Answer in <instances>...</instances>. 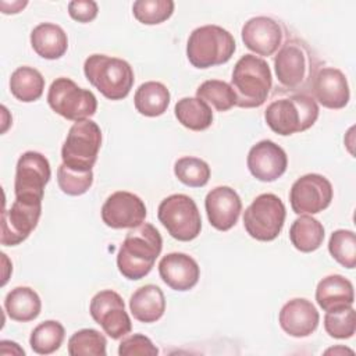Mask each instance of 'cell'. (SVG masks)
I'll return each instance as SVG.
<instances>
[{
  "label": "cell",
  "mask_w": 356,
  "mask_h": 356,
  "mask_svg": "<svg viewBox=\"0 0 356 356\" xmlns=\"http://www.w3.org/2000/svg\"><path fill=\"white\" fill-rule=\"evenodd\" d=\"M278 321L288 335L305 338L317 330L320 316L310 300L305 298H295L281 307Z\"/></svg>",
  "instance_id": "cell-21"
},
{
  "label": "cell",
  "mask_w": 356,
  "mask_h": 356,
  "mask_svg": "<svg viewBox=\"0 0 356 356\" xmlns=\"http://www.w3.org/2000/svg\"><path fill=\"white\" fill-rule=\"evenodd\" d=\"M42 214V202L15 197L10 210L3 211L1 245L15 246L36 228Z\"/></svg>",
  "instance_id": "cell-14"
},
{
  "label": "cell",
  "mask_w": 356,
  "mask_h": 356,
  "mask_svg": "<svg viewBox=\"0 0 356 356\" xmlns=\"http://www.w3.org/2000/svg\"><path fill=\"white\" fill-rule=\"evenodd\" d=\"M146 206L135 193L117 191L111 193L102 206L103 222L114 229L135 228L145 222Z\"/></svg>",
  "instance_id": "cell-15"
},
{
  "label": "cell",
  "mask_w": 356,
  "mask_h": 356,
  "mask_svg": "<svg viewBox=\"0 0 356 356\" xmlns=\"http://www.w3.org/2000/svg\"><path fill=\"white\" fill-rule=\"evenodd\" d=\"M316 300L324 312L349 307L355 302L353 285L341 274L327 275L316 288Z\"/></svg>",
  "instance_id": "cell-22"
},
{
  "label": "cell",
  "mask_w": 356,
  "mask_h": 356,
  "mask_svg": "<svg viewBox=\"0 0 356 356\" xmlns=\"http://www.w3.org/2000/svg\"><path fill=\"white\" fill-rule=\"evenodd\" d=\"M106 337L93 328H82L68 339L71 356H106Z\"/></svg>",
  "instance_id": "cell-32"
},
{
  "label": "cell",
  "mask_w": 356,
  "mask_h": 356,
  "mask_svg": "<svg viewBox=\"0 0 356 356\" xmlns=\"http://www.w3.org/2000/svg\"><path fill=\"white\" fill-rule=\"evenodd\" d=\"M89 312L111 339H120L131 332V318L125 312L122 298L117 292L111 289L97 292L90 300Z\"/></svg>",
  "instance_id": "cell-12"
},
{
  "label": "cell",
  "mask_w": 356,
  "mask_h": 356,
  "mask_svg": "<svg viewBox=\"0 0 356 356\" xmlns=\"http://www.w3.org/2000/svg\"><path fill=\"white\" fill-rule=\"evenodd\" d=\"M328 250L331 256L345 268H355L356 266V236L350 229H337L331 234L328 241Z\"/></svg>",
  "instance_id": "cell-34"
},
{
  "label": "cell",
  "mask_w": 356,
  "mask_h": 356,
  "mask_svg": "<svg viewBox=\"0 0 356 356\" xmlns=\"http://www.w3.org/2000/svg\"><path fill=\"white\" fill-rule=\"evenodd\" d=\"M196 97L203 100L217 111H228L236 104V96L231 85L220 79L204 81L196 89Z\"/></svg>",
  "instance_id": "cell-31"
},
{
  "label": "cell",
  "mask_w": 356,
  "mask_h": 356,
  "mask_svg": "<svg viewBox=\"0 0 356 356\" xmlns=\"http://www.w3.org/2000/svg\"><path fill=\"white\" fill-rule=\"evenodd\" d=\"M163 249V239L157 228L149 222L131 228L117 253L118 271L128 280L146 277Z\"/></svg>",
  "instance_id": "cell-1"
},
{
  "label": "cell",
  "mask_w": 356,
  "mask_h": 356,
  "mask_svg": "<svg viewBox=\"0 0 356 356\" xmlns=\"http://www.w3.org/2000/svg\"><path fill=\"white\" fill-rule=\"evenodd\" d=\"M325 332L337 339L352 338L356 331V314L352 306L327 312L324 316Z\"/></svg>",
  "instance_id": "cell-36"
},
{
  "label": "cell",
  "mask_w": 356,
  "mask_h": 356,
  "mask_svg": "<svg viewBox=\"0 0 356 356\" xmlns=\"http://www.w3.org/2000/svg\"><path fill=\"white\" fill-rule=\"evenodd\" d=\"M51 175L49 160L39 152H25L19 156L15 167V197L40 200L44 186Z\"/></svg>",
  "instance_id": "cell-11"
},
{
  "label": "cell",
  "mask_w": 356,
  "mask_h": 356,
  "mask_svg": "<svg viewBox=\"0 0 356 356\" xmlns=\"http://www.w3.org/2000/svg\"><path fill=\"white\" fill-rule=\"evenodd\" d=\"M47 103L54 113L75 122L89 120L97 110L96 96L65 76L51 82L47 92Z\"/></svg>",
  "instance_id": "cell-9"
},
{
  "label": "cell",
  "mask_w": 356,
  "mask_h": 356,
  "mask_svg": "<svg viewBox=\"0 0 356 356\" xmlns=\"http://www.w3.org/2000/svg\"><path fill=\"white\" fill-rule=\"evenodd\" d=\"M317 118V102L307 93H292L289 97L275 99L264 111V120L270 129L282 136L309 129Z\"/></svg>",
  "instance_id": "cell-4"
},
{
  "label": "cell",
  "mask_w": 356,
  "mask_h": 356,
  "mask_svg": "<svg viewBox=\"0 0 356 356\" xmlns=\"http://www.w3.org/2000/svg\"><path fill=\"white\" fill-rule=\"evenodd\" d=\"M236 49L234 36L218 25H203L192 31L186 43V57L199 70L225 64Z\"/></svg>",
  "instance_id": "cell-6"
},
{
  "label": "cell",
  "mask_w": 356,
  "mask_h": 356,
  "mask_svg": "<svg viewBox=\"0 0 356 356\" xmlns=\"http://www.w3.org/2000/svg\"><path fill=\"white\" fill-rule=\"evenodd\" d=\"M134 104L139 114L145 117H159L165 113L170 104V92L161 82H145L136 89Z\"/></svg>",
  "instance_id": "cell-26"
},
{
  "label": "cell",
  "mask_w": 356,
  "mask_h": 356,
  "mask_svg": "<svg viewBox=\"0 0 356 356\" xmlns=\"http://www.w3.org/2000/svg\"><path fill=\"white\" fill-rule=\"evenodd\" d=\"M325 355H345V353H349V355H353V350L349 349V348H345V346H335V348H330L324 352Z\"/></svg>",
  "instance_id": "cell-41"
},
{
  "label": "cell",
  "mask_w": 356,
  "mask_h": 356,
  "mask_svg": "<svg viewBox=\"0 0 356 356\" xmlns=\"http://www.w3.org/2000/svg\"><path fill=\"white\" fill-rule=\"evenodd\" d=\"M102 146V129L92 120L76 121L61 147L63 163L71 170L92 171Z\"/></svg>",
  "instance_id": "cell-7"
},
{
  "label": "cell",
  "mask_w": 356,
  "mask_h": 356,
  "mask_svg": "<svg viewBox=\"0 0 356 356\" xmlns=\"http://www.w3.org/2000/svg\"><path fill=\"white\" fill-rule=\"evenodd\" d=\"M57 184L70 196H79L89 191L93 184L92 171H76L61 163L57 168Z\"/></svg>",
  "instance_id": "cell-37"
},
{
  "label": "cell",
  "mask_w": 356,
  "mask_h": 356,
  "mask_svg": "<svg viewBox=\"0 0 356 356\" xmlns=\"http://www.w3.org/2000/svg\"><path fill=\"white\" fill-rule=\"evenodd\" d=\"M332 195V185L324 175L306 174L298 178L291 188V207L299 216L317 214L330 206Z\"/></svg>",
  "instance_id": "cell-13"
},
{
  "label": "cell",
  "mask_w": 356,
  "mask_h": 356,
  "mask_svg": "<svg viewBox=\"0 0 356 356\" xmlns=\"http://www.w3.org/2000/svg\"><path fill=\"white\" fill-rule=\"evenodd\" d=\"M159 221L168 234L181 242H189L200 234L202 217L192 197L174 193L161 200L157 209Z\"/></svg>",
  "instance_id": "cell-8"
},
{
  "label": "cell",
  "mask_w": 356,
  "mask_h": 356,
  "mask_svg": "<svg viewBox=\"0 0 356 356\" xmlns=\"http://www.w3.org/2000/svg\"><path fill=\"white\" fill-rule=\"evenodd\" d=\"M286 211L282 200L274 193L259 195L243 213V227L256 241H274L285 222Z\"/></svg>",
  "instance_id": "cell-10"
},
{
  "label": "cell",
  "mask_w": 356,
  "mask_h": 356,
  "mask_svg": "<svg viewBox=\"0 0 356 356\" xmlns=\"http://www.w3.org/2000/svg\"><path fill=\"white\" fill-rule=\"evenodd\" d=\"M289 239L295 249L303 253L317 250L324 241L323 224L312 216L302 214L289 228Z\"/></svg>",
  "instance_id": "cell-27"
},
{
  "label": "cell",
  "mask_w": 356,
  "mask_h": 356,
  "mask_svg": "<svg viewBox=\"0 0 356 356\" xmlns=\"http://www.w3.org/2000/svg\"><path fill=\"white\" fill-rule=\"evenodd\" d=\"M204 207L209 222L218 231H228L239 218L242 202L232 188L216 186L206 195Z\"/></svg>",
  "instance_id": "cell-18"
},
{
  "label": "cell",
  "mask_w": 356,
  "mask_h": 356,
  "mask_svg": "<svg viewBox=\"0 0 356 356\" xmlns=\"http://www.w3.org/2000/svg\"><path fill=\"white\" fill-rule=\"evenodd\" d=\"M159 274L163 282L171 289L185 292L197 284L200 267L189 254L172 252L161 257L159 263Z\"/></svg>",
  "instance_id": "cell-20"
},
{
  "label": "cell",
  "mask_w": 356,
  "mask_h": 356,
  "mask_svg": "<svg viewBox=\"0 0 356 356\" xmlns=\"http://www.w3.org/2000/svg\"><path fill=\"white\" fill-rule=\"evenodd\" d=\"M242 42L257 56H273L282 44L284 29L270 17H253L242 26Z\"/></svg>",
  "instance_id": "cell-17"
},
{
  "label": "cell",
  "mask_w": 356,
  "mask_h": 356,
  "mask_svg": "<svg viewBox=\"0 0 356 356\" xmlns=\"http://www.w3.org/2000/svg\"><path fill=\"white\" fill-rule=\"evenodd\" d=\"M99 7L93 0H74L68 3V14L72 19L86 24L97 17Z\"/></svg>",
  "instance_id": "cell-39"
},
{
  "label": "cell",
  "mask_w": 356,
  "mask_h": 356,
  "mask_svg": "<svg viewBox=\"0 0 356 356\" xmlns=\"http://www.w3.org/2000/svg\"><path fill=\"white\" fill-rule=\"evenodd\" d=\"M274 70L286 92L306 93L318 71V60L303 40L291 38L281 44L274 57Z\"/></svg>",
  "instance_id": "cell-2"
},
{
  "label": "cell",
  "mask_w": 356,
  "mask_h": 356,
  "mask_svg": "<svg viewBox=\"0 0 356 356\" xmlns=\"http://www.w3.org/2000/svg\"><path fill=\"white\" fill-rule=\"evenodd\" d=\"M246 164L256 179L261 182H273L286 171L288 157L280 145L264 139L250 147Z\"/></svg>",
  "instance_id": "cell-16"
},
{
  "label": "cell",
  "mask_w": 356,
  "mask_h": 356,
  "mask_svg": "<svg viewBox=\"0 0 356 356\" xmlns=\"http://www.w3.org/2000/svg\"><path fill=\"white\" fill-rule=\"evenodd\" d=\"M64 337L65 330L60 321L46 320L32 330L29 345L38 355H50L61 346Z\"/></svg>",
  "instance_id": "cell-30"
},
{
  "label": "cell",
  "mask_w": 356,
  "mask_h": 356,
  "mask_svg": "<svg viewBox=\"0 0 356 356\" xmlns=\"http://www.w3.org/2000/svg\"><path fill=\"white\" fill-rule=\"evenodd\" d=\"M174 174L184 185L191 188H202L210 179V167L202 159L185 156L175 161Z\"/></svg>",
  "instance_id": "cell-33"
},
{
  "label": "cell",
  "mask_w": 356,
  "mask_h": 356,
  "mask_svg": "<svg viewBox=\"0 0 356 356\" xmlns=\"http://www.w3.org/2000/svg\"><path fill=\"white\" fill-rule=\"evenodd\" d=\"M129 310L134 318L140 323H156L165 312V298L163 291L153 284L138 288L131 295Z\"/></svg>",
  "instance_id": "cell-23"
},
{
  "label": "cell",
  "mask_w": 356,
  "mask_h": 356,
  "mask_svg": "<svg viewBox=\"0 0 356 356\" xmlns=\"http://www.w3.org/2000/svg\"><path fill=\"white\" fill-rule=\"evenodd\" d=\"M31 44L38 56L46 60H57L68 49V38L60 25L43 22L31 32Z\"/></svg>",
  "instance_id": "cell-24"
},
{
  "label": "cell",
  "mask_w": 356,
  "mask_h": 356,
  "mask_svg": "<svg viewBox=\"0 0 356 356\" xmlns=\"http://www.w3.org/2000/svg\"><path fill=\"white\" fill-rule=\"evenodd\" d=\"M181 125L191 131H204L213 124L211 107L197 97H182L174 107Z\"/></svg>",
  "instance_id": "cell-28"
},
{
  "label": "cell",
  "mask_w": 356,
  "mask_h": 356,
  "mask_svg": "<svg viewBox=\"0 0 356 356\" xmlns=\"http://www.w3.org/2000/svg\"><path fill=\"white\" fill-rule=\"evenodd\" d=\"M174 6L172 0H138L132 6V13L142 24L157 25L172 15Z\"/></svg>",
  "instance_id": "cell-35"
},
{
  "label": "cell",
  "mask_w": 356,
  "mask_h": 356,
  "mask_svg": "<svg viewBox=\"0 0 356 356\" xmlns=\"http://www.w3.org/2000/svg\"><path fill=\"white\" fill-rule=\"evenodd\" d=\"M86 79L108 100L125 99L134 86V70L122 58L92 54L85 60Z\"/></svg>",
  "instance_id": "cell-5"
},
{
  "label": "cell",
  "mask_w": 356,
  "mask_h": 356,
  "mask_svg": "<svg viewBox=\"0 0 356 356\" xmlns=\"http://www.w3.org/2000/svg\"><path fill=\"white\" fill-rule=\"evenodd\" d=\"M28 4V1H0V7H1V13L3 14H17L19 13L25 6Z\"/></svg>",
  "instance_id": "cell-40"
},
{
  "label": "cell",
  "mask_w": 356,
  "mask_h": 356,
  "mask_svg": "<svg viewBox=\"0 0 356 356\" xmlns=\"http://www.w3.org/2000/svg\"><path fill=\"white\" fill-rule=\"evenodd\" d=\"M4 307L11 320L26 323L35 320L40 314L42 300L32 288L17 286L7 293Z\"/></svg>",
  "instance_id": "cell-25"
},
{
  "label": "cell",
  "mask_w": 356,
  "mask_h": 356,
  "mask_svg": "<svg viewBox=\"0 0 356 356\" xmlns=\"http://www.w3.org/2000/svg\"><path fill=\"white\" fill-rule=\"evenodd\" d=\"M10 90L15 99L24 103L38 100L44 90L43 75L32 67H18L10 78Z\"/></svg>",
  "instance_id": "cell-29"
},
{
  "label": "cell",
  "mask_w": 356,
  "mask_h": 356,
  "mask_svg": "<svg viewBox=\"0 0 356 356\" xmlns=\"http://www.w3.org/2000/svg\"><path fill=\"white\" fill-rule=\"evenodd\" d=\"M231 88L236 96V104L242 108L260 107L268 97L273 76L266 60L254 54L242 56L234 70Z\"/></svg>",
  "instance_id": "cell-3"
},
{
  "label": "cell",
  "mask_w": 356,
  "mask_h": 356,
  "mask_svg": "<svg viewBox=\"0 0 356 356\" xmlns=\"http://www.w3.org/2000/svg\"><path fill=\"white\" fill-rule=\"evenodd\" d=\"M120 356H156L159 355L157 346L142 334H132L124 338L118 346Z\"/></svg>",
  "instance_id": "cell-38"
},
{
  "label": "cell",
  "mask_w": 356,
  "mask_h": 356,
  "mask_svg": "<svg viewBox=\"0 0 356 356\" xmlns=\"http://www.w3.org/2000/svg\"><path fill=\"white\" fill-rule=\"evenodd\" d=\"M312 92L323 107L332 110L345 107L350 97L346 76L334 67L318 68L312 82Z\"/></svg>",
  "instance_id": "cell-19"
}]
</instances>
